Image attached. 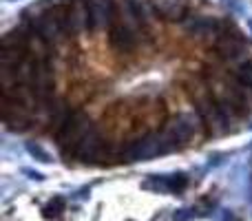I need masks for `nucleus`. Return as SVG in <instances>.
Segmentation results:
<instances>
[{
	"instance_id": "f257e3e1",
	"label": "nucleus",
	"mask_w": 252,
	"mask_h": 221,
	"mask_svg": "<svg viewBox=\"0 0 252 221\" xmlns=\"http://www.w3.org/2000/svg\"><path fill=\"white\" fill-rule=\"evenodd\" d=\"M91 130H93L91 120H89L84 113H73L71 120L66 122L60 128V133H58V146H60L62 157L69 159V157L78 155L80 144L84 142V137H87Z\"/></svg>"
},
{
	"instance_id": "f03ea898",
	"label": "nucleus",
	"mask_w": 252,
	"mask_h": 221,
	"mask_svg": "<svg viewBox=\"0 0 252 221\" xmlns=\"http://www.w3.org/2000/svg\"><path fill=\"white\" fill-rule=\"evenodd\" d=\"M175 144L166 137V133H153L146 135L144 139H139L133 148L128 151V161H146L151 157L166 155V153L175 151Z\"/></svg>"
},
{
	"instance_id": "7ed1b4c3",
	"label": "nucleus",
	"mask_w": 252,
	"mask_h": 221,
	"mask_svg": "<svg viewBox=\"0 0 252 221\" xmlns=\"http://www.w3.org/2000/svg\"><path fill=\"white\" fill-rule=\"evenodd\" d=\"M166 137L177 146V144H186L192 135L197 133V117L195 115H179L168 122L166 126Z\"/></svg>"
},
{
	"instance_id": "20e7f679",
	"label": "nucleus",
	"mask_w": 252,
	"mask_h": 221,
	"mask_svg": "<svg viewBox=\"0 0 252 221\" xmlns=\"http://www.w3.org/2000/svg\"><path fill=\"white\" fill-rule=\"evenodd\" d=\"M91 27V7L84 2H75L64 16V31L80 33Z\"/></svg>"
},
{
	"instance_id": "39448f33",
	"label": "nucleus",
	"mask_w": 252,
	"mask_h": 221,
	"mask_svg": "<svg viewBox=\"0 0 252 221\" xmlns=\"http://www.w3.org/2000/svg\"><path fill=\"white\" fill-rule=\"evenodd\" d=\"M199 115L206 120V124L210 126L213 135H223L228 130V120L223 117V113L219 111L217 102L213 100H201L199 102Z\"/></svg>"
},
{
	"instance_id": "423d86ee",
	"label": "nucleus",
	"mask_w": 252,
	"mask_h": 221,
	"mask_svg": "<svg viewBox=\"0 0 252 221\" xmlns=\"http://www.w3.org/2000/svg\"><path fill=\"white\" fill-rule=\"evenodd\" d=\"M35 29H38L40 38H42L44 42H53V40H58V35L64 31V16L56 18L53 13H47V16H42L35 22Z\"/></svg>"
},
{
	"instance_id": "0eeeda50",
	"label": "nucleus",
	"mask_w": 252,
	"mask_h": 221,
	"mask_svg": "<svg viewBox=\"0 0 252 221\" xmlns=\"http://www.w3.org/2000/svg\"><path fill=\"white\" fill-rule=\"evenodd\" d=\"M135 42H137V38H135V31L130 29L126 22H118V25H113V29H111V44H113L118 51H130V49L135 47Z\"/></svg>"
},
{
	"instance_id": "6e6552de",
	"label": "nucleus",
	"mask_w": 252,
	"mask_h": 221,
	"mask_svg": "<svg viewBox=\"0 0 252 221\" xmlns=\"http://www.w3.org/2000/svg\"><path fill=\"white\" fill-rule=\"evenodd\" d=\"M217 49H219V53H221L223 58H228V60H237V58L246 56L248 44H246L239 35H235V33L230 35V33H228V35H221V38H219Z\"/></svg>"
},
{
	"instance_id": "1a4fd4ad",
	"label": "nucleus",
	"mask_w": 252,
	"mask_h": 221,
	"mask_svg": "<svg viewBox=\"0 0 252 221\" xmlns=\"http://www.w3.org/2000/svg\"><path fill=\"white\" fill-rule=\"evenodd\" d=\"M91 27L93 29H104L111 25V16H113V7L111 0H91Z\"/></svg>"
},
{
	"instance_id": "9d476101",
	"label": "nucleus",
	"mask_w": 252,
	"mask_h": 221,
	"mask_svg": "<svg viewBox=\"0 0 252 221\" xmlns=\"http://www.w3.org/2000/svg\"><path fill=\"white\" fill-rule=\"evenodd\" d=\"M100 151H102V137L97 135V130L93 128L91 133L84 137V142L80 144L78 155H75V157H80L82 161H93L97 155H100Z\"/></svg>"
},
{
	"instance_id": "9b49d317",
	"label": "nucleus",
	"mask_w": 252,
	"mask_h": 221,
	"mask_svg": "<svg viewBox=\"0 0 252 221\" xmlns=\"http://www.w3.org/2000/svg\"><path fill=\"white\" fill-rule=\"evenodd\" d=\"M155 9L168 20H182L184 13H186V4L184 0H157Z\"/></svg>"
},
{
	"instance_id": "f8f14e48",
	"label": "nucleus",
	"mask_w": 252,
	"mask_h": 221,
	"mask_svg": "<svg viewBox=\"0 0 252 221\" xmlns=\"http://www.w3.org/2000/svg\"><path fill=\"white\" fill-rule=\"evenodd\" d=\"M217 20L215 18H195V20H190L186 25V31L190 35H197V38H201V35H210L215 29H217Z\"/></svg>"
},
{
	"instance_id": "ddd939ff",
	"label": "nucleus",
	"mask_w": 252,
	"mask_h": 221,
	"mask_svg": "<svg viewBox=\"0 0 252 221\" xmlns=\"http://www.w3.org/2000/svg\"><path fill=\"white\" fill-rule=\"evenodd\" d=\"M130 9H133V16L137 18L139 25H146V22L153 20V13H155V7L151 4V0H128Z\"/></svg>"
},
{
	"instance_id": "4468645a",
	"label": "nucleus",
	"mask_w": 252,
	"mask_h": 221,
	"mask_svg": "<svg viewBox=\"0 0 252 221\" xmlns=\"http://www.w3.org/2000/svg\"><path fill=\"white\" fill-rule=\"evenodd\" d=\"M144 190H155V192H170L168 186V175H148V179L142 184Z\"/></svg>"
},
{
	"instance_id": "2eb2a0df",
	"label": "nucleus",
	"mask_w": 252,
	"mask_h": 221,
	"mask_svg": "<svg viewBox=\"0 0 252 221\" xmlns=\"http://www.w3.org/2000/svg\"><path fill=\"white\" fill-rule=\"evenodd\" d=\"M27 153H29L33 159H38V161H42V164H51V155H49L47 151H44L42 146H38V144H33V142H27Z\"/></svg>"
},
{
	"instance_id": "dca6fc26",
	"label": "nucleus",
	"mask_w": 252,
	"mask_h": 221,
	"mask_svg": "<svg viewBox=\"0 0 252 221\" xmlns=\"http://www.w3.org/2000/svg\"><path fill=\"white\" fill-rule=\"evenodd\" d=\"M195 217H206V215L201 213L199 206H192V208H182V210H177V213L173 215V221H190V219H195Z\"/></svg>"
},
{
	"instance_id": "f3484780",
	"label": "nucleus",
	"mask_w": 252,
	"mask_h": 221,
	"mask_svg": "<svg viewBox=\"0 0 252 221\" xmlns=\"http://www.w3.org/2000/svg\"><path fill=\"white\" fill-rule=\"evenodd\" d=\"M64 210V199L62 197H56V199H51L47 206H44V217H58V215Z\"/></svg>"
},
{
	"instance_id": "a211bd4d",
	"label": "nucleus",
	"mask_w": 252,
	"mask_h": 221,
	"mask_svg": "<svg viewBox=\"0 0 252 221\" xmlns=\"http://www.w3.org/2000/svg\"><path fill=\"white\" fill-rule=\"evenodd\" d=\"M237 75H239L241 84H246L248 89H252V60L244 62V64L239 66V71H237Z\"/></svg>"
},
{
	"instance_id": "6ab92c4d",
	"label": "nucleus",
	"mask_w": 252,
	"mask_h": 221,
	"mask_svg": "<svg viewBox=\"0 0 252 221\" xmlns=\"http://www.w3.org/2000/svg\"><path fill=\"white\" fill-rule=\"evenodd\" d=\"M22 173H25L29 179H33V182H44V175L42 173H35V170H29V168H25Z\"/></svg>"
},
{
	"instance_id": "aec40b11",
	"label": "nucleus",
	"mask_w": 252,
	"mask_h": 221,
	"mask_svg": "<svg viewBox=\"0 0 252 221\" xmlns=\"http://www.w3.org/2000/svg\"><path fill=\"white\" fill-rule=\"evenodd\" d=\"M248 27H250V31H252V18H250V20H248Z\"/></svg>"
},
{
	"instance_id": "412c9836",
	"label": "nucleus",
	"mask_w": 252,
	"mask_h": 221,
	"mask_svg": "<svg viewBox=\"0 0 252 221\" xmlns=\"http://www.w3.org/2000/svg\"><path fill=\"white\" fill-rule=\"evenodd\" d=\"M7 2H16V0H7Z\"/></svg>"
}]
</instances>
